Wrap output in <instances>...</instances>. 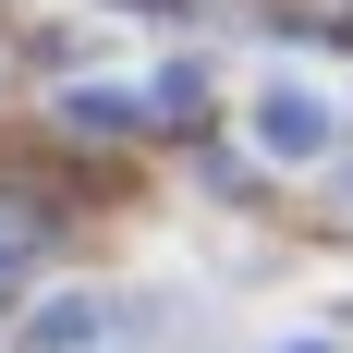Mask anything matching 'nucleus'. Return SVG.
Wrapping results in <instances>:
<instances>
[{
    "label": "nucleus",
    "instance_id": "3",
    "mask_svg": "<svg viewBox=\"0 0 353 353\" xmlns=\"http://www.w3.org/2000/svg\"><path fill=\"white\" fill-rule=\"evenodd\" d=\"M61 122H73V134H134V122H146V98H134V85H73V98H61Z\"/></svg>",
    "mask_w": 353,
    "mask_h": 353
},
{
    "label": "nucleus",
    "instance_id": "2",
    "mask_svg": "<svg viewBox=\"0 0 353 353\" xmlns=\"http://www.w3.org/2000/svg\"><path fill=\"white\" fill-rule=\"evenodd\" d=\"M110 329H122V305H110V292H49V305H25V317H12V353H98Z\"/></svg>",
    "mask_w": 353,
    "mask_h": 353
},
{
    "label": "nucleus",
    "instance_id": "5",
    "mask_svg": "<svg viewBox=\"0 0 353 353\" xmlns=\"http://www.w3.org/2000/svg\"><path fill=\"white\" fill-rule=\"evenodd\" d=\"M329 219H353V171H341V183H329Z\"/></svg>",
    "mask_w": 353,
    "mask_h": 353
},
{
    "label": "nucleus",
    "instance_id": "4",
    "mask_svg": "<svg viewBox=\"0 0 353 353\" xmlns=\"http://www.w3.org/2000/svg\"><path fill=\"white\" fill-rule=\"evenodd\" d=\"M268 353H341V341H329V329H292V341H268Z\"/></svg>",
    "mask_w": 353,
    "mask_h": 353
},
{
    "label": "nucleus",
    "instance_id": "1",
    "mask_svg": "<svg viewBox=\"0 0 353 353\" xmlns=\"http://www.w3.org/2000/svg\"><path fill=\"white\" fill-rule=\"evenodd\" d=\"M244 134H256V159H268V171H317L329 146H341V98H329V85H305V73H268V85H256V110H244Z\"/></svg>",
    "mask_w": 353,
    "mask_h": 353
}]
</instances>
